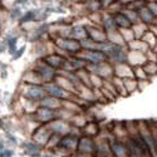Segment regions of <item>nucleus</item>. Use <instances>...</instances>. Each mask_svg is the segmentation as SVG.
Wrapping results in <instances>:
<instances>
[{
    "label": "nucleus",
    "mask_w": 157,
    "mask_h": 157,
    "mask_svg": "<svg viewBox=\"0 0 157 157\" xmlns=\"http://www.w3.org/2000/svg\"><path fill=\"white\" fill-rule=\"evenodd\" d=\"M35 19V11L34 10H30L28 13H25L24 17L20 19V24H24V23H28L30 20H34Z\"/></svg>",
    "instance_id": "nucleus-22"
},
{
    "label": "nucleus",
    "mask_w": 157,
    "mask_h": 157,
    "mask_svg": "<svg viewBox=\"0 0 157 157\" xmlns=\"http://www.w3.org/2000/svg\"><path fill=\"white\" fill-rule=\"evenodd\" d=\"M45 92L52 97V98H65L67 97V92L58 84H48L45 86Z\"/></svg>",
    "instance_id": "nucleus-6"
},
{
    "label": "nucleus",
    "mask_w": 157,
    "mask_h": 157,
    "mask_svg": "<svg viewBox=\"0 0 157 157\" xmlns=\"http://www.w3.org/2000/svg\"><path fill=\"white\" fill-rule=\"evenodd\" d=\"M137 14H138V19H140V21H141L142 24L147 25L148 28L156 24V19H157V18L155 17L153 13L147 8L146 4L143 5V6H141L140 9H137Z\"/></svg>",
    "instance_id": "nucleus-1"
},
{
    "label": "nucleus",
    "mask_w": 157,
    "mask_h": 157,
    "mask_svg": "<svg viewBox=\"0 0 157 157\" xmlns=\"http://www.w3.org/2000/svg\"><path fill=\"white\" fill-rule=\"evenodd\" d=\"M146 5H147V8L155 14V17L157 18V2H148Z\"/></svg>",
    "instance_id": "nucleus-23"
},
{
    "label": "nucleus",
    "mask_w": 157,
    "mask_h": 157,
    "mask_svg": "<svg viewBox=\"0 0 157 157\" xmlns=\"http://www.w3.org/2000/svg\"><path fill=\"white\" fill-rule=\"evenodd\" d=\"M127 62L132 68L135 67H143L145 63L147 62L146 53H141V52H135V50H129L127 54Z\"/></svg>",
    "instance_id": "nucleus-2"
},
{
    "label": "nucleus",
    "mask_w": 157,
    "mask_h": 157,
    "mask_svg": "<svg viewBox=\"0 0 157 157\" xmlns=\"http://www.w3.org/2000/svg\"><path fill=\"white\" fill-rule=\"evenodd\" d=\"M52 128H53V131L57 133H65L67 132V126H65L64 123H62V122H54L53 124H52Z\"/></svg>",
    "instance_id": "nucleus-21"
},
{
    "label": "nucleus",
    "mask_w": 157,
    "mask_h": 157,
    "mask_svg": "<svg viewBox=\"0 0 157 157\" xmlns=\"http://www.w3.org/2000/svg\"><path fill=\"white\" fill-rule=\"evenodd\" d=\"M59 44L64 50L69 52V53H77L81 49V43L78 40H73V39H62Z\"/></svg>",
    "instance_id": "nucleus-7"
},
{
    "label": "nucleus",
    "mask_w": 157,
    "mask_h": 157,
    "mask_svg": "<svg viewBox=\"0 0 157 157\" xmlns=\"http://www.w3.org/2000/svg\"><path fill=\"white\" fill-rule=\"evenodd\" d=\"M24 150L29 155H38L42 151V146L38 145V143H34V142H28L24 145Z\"/></svg>",
    "instance_id": "nucleus-18"
},
{
    "label": "nucleus",
    "mask_w": 157,
    "mask_h": 157,
    "mask_svg": "<svg viewBox=\"0 0 157 157\" xmlns=\"http://www.w3.org/2000/svg\"><path fill=\"white\" fill-rule=\"evenodd\" d=\"M128 47L131 48V50H135V52H141V53H147L150 50V48L143 43L141 39H135V40L129 42L128 43Z\"/></svg>",
    "instance_id": "nucleus-11"
},
{
    "label": "nucleus",
    "mask_w": 157,
    "mask_h": 157,
    "mask_svg": "<svg viewBox=\"0 0 157 157\" xmlns=\"http://www.w3.org/2000/svg\"><path fill=\"white\" fill-rule=\"evenodd\" d=\"M104 28H106L107 32H113V30L117 28L116 21H114V18L108 17L106 20H104Z\"/></svg>",
    "instance_id": "nucleus-20"
},
{
    "label": "nucleus",
    "mask_w": 157,
    "mask_h": 157,
    "mask_svg": "<svg viewBox=\"0 0 157 157\" xmlns=\"http://www.w3.org/2000/svg\"><path fill=\"white\" fill-rule=\"evenodd\" d=\"M25 96H27L29 99L33 101H39L44 98L45 96V89L40 86H29L28 89L25 90Z\"/></svg>",
    "instance_id": "nucleus-5"
},
{
    "label": "nucleus",
    "mask_w": 157,
    "mask_h": 157,
    "mask_svg": "<svg viewBox=\"0 0 157 157\" xmlns=\"http://www.w3.org/2000/svg\"><path fill=\"white\" fill-rule=\"evenodd\" d=\"M9 44V49H10V53H15V44H17V38H11L8 40Z\"/></svg>",
    "instance_id": "nucleus-24"
},
{
    "label": "nucleus",
    "mask_w": 157,
    "mask_h": 157,
    "mask_svg": "<svg viewBox=\"0 0 157 157\" xmlns=\"http://www.w3.org/2000/svg\"><path fill=\"white\" fill-rule=\"evenodd\" d=\"M83 59L87 60V62H90L94 65H98V64H102L104 60L107 59V56L101 50H88Z\"/></svg>",
    "instance_id": "nucleus-4"
},
{
    "label": "nucleus",
    "mask_w": 157,
    "mask_h": 157,
    "mask_svg": "<svg viewBox=\"0 0 157 157\" xmlns=\"http://www.w3.org/2000/svg\"><path fill=\"white\" fill-rule=\"evenodd\" d=\"M141 40L145 43L150 49H153L155 48V45H156V43H157V36L148 29L146 33H145V35L142 36V39Z\"/></svg>",
    "instance_id": "nucleus-14"
},
{
    "label": "nucleus",
    "mask_w": 157,
    "mask_h": 157,
    "mask_svg": "<svg viewBox=\"0 0 157 157\" xmlns=\"http://www.w3.org/2000/svg\"><path fill=\"white\" fill-rule=\"evenodd\" d=\"M131 29H132V32H133L135 38L142 39V36L145 35V33L148 30V27H147V25H145V24H142V23L140 21V23L132 25V28H131Z\"/></svg>",
    "instance_id": "nucleus-15"
},
{
    "label": "nucleus",
    "mask_w": 157,
    "mask_h": 157,
    "mask_svg": "<svg viewBox=\"0 0 157 157\" xmlns=\"http://www.w3.org/2000/svg\"><path fill=\"white\" fill-rule=\"evenodd\" d=\"M38 116L40 117L43 121H49V120H52L54 117V113H53V111H50L49 108H45L44 107V108L38 111Z\"/></svg>",
    "instance_id": "nucleus-19"
},
{
    "label": "nucleus",
    "mask_w": 157,
    "mask_h": 157,
    "mask_svg": "<svg viewBox=\"0 0 157 157\" xmlns=\"http://www.w3.org/2000/svg\"><path fill=\"white\" fill-rule=\"evenodd\" d=\"M77 147L79 150H82V151H84V152H93V151H96L97 145L93 143V141L89 140V138H82V140L78 141Z\"/></svg>",
    "instance_id": "nucleus-10"
},
{
    "label": "nucleus",
    "mask_w": 157,
    "mask_h": 157,
    "mask_svg": "<svg viewBox=\"0 0 157 157\" xmlns=\"http://www.w3.org/2000/svg\"><path fill=\"white\" fill-rule=\"evenodd\" d=\"M156 77H157V75H156Z\"/></svg>",
    "instance_id": "nucleus-35"
},
{
    "label": "nucleus",
    "mask_w": 157,
    "mask_h": 157,
    "mask_svg": "<svg viewBox=\"0 0 157 157\" xmlns=\"http://www.w3.org/2000/svg\"><path fill=\"white\" fill-rule=\"evenodd\" d=\"M2 148H3V143H2V142H0V150H2Z\"/></svg>",
    "instance_id": "nucleus-29"
},
{
    "label": "nucleus",
    "mask_w": 157,
    "mask_h": 157,
    "mask_svg": "<svg viewBox=\"0 0 157 157\" xmlns=\"http://www.w3.org/2000/svg\"><path fill=\"white\" fill-rule=\"evenodd\" d=\"M24 50H25V47H21V48L19 49V50H17V52H15V53H14V54H13V59H14V60H15V59H19V58H20V57L23 56V53H24Z\"/></svg>",
    "instance_id": "nucleus-25"
},
{
    "label": "nucleus",
    "mask_w": 157,
    "mask_h": 157,
    "mask_svg": "<svg viewBox=\"0 0 157 157\" xmlns=\"http://www.w3.org/2000/svg\"><path fill=\"white\" fill-rule=\"evenodd\" d=\"M36 73H38V75H39V77H42L43 79H45V81H50V79H53L54 75H56V73H54L53 68H50L49 65H47V64L42 65V67H39V68L36 69Z\"/></svg>",
    "instance_id": "nucleus-9"
},
{
    "label": "nucleus",
    "mask_w": 157,
    "mask_h": 157,
    "mask_svg": "<svg viewBox=\"0 0 157 157\" xmlns=\"http://www.w3.org/2000/svg\"><path fill=\"white\" fill-rule=\"evenodd\" d=\"M156 63H157V60H156Z\"/></svg>",
    "instance_id": "nucleus-34"
},
{
    "label": "nucleus",
    "mask_w": 157,
    "mask_h": 157,
    "mask_svg": "<svg viewBox=\"0 0 157 157\" xmlns=\"http://www.w3.org/2000/svg\"><path fill=\"white\" fill-rule=\"evenodd\" d=\"M34 157H39V156H34Z\"/></svg>",
    "instance_id": "nucleus-33"
},
{
    "label": "nucleus",
    "mask_w": 157,
    "mask_h": 157,
    "mask_svg": "<svg viewBox=\"0 0 157 157\" xmlns=\"http://www.w3.org/2000/svg\"><path fill=\"white\" fill-rule=\"evenodd\" d=\"M3 49H4L3 47H0V52H3Z\"/></svg>",
    "instance_id": "nucleus-31"
},
{
    "label": "nucleus",
    "mask_w": 157,
    "mask_h": 157,
    "mask_svg": "<svg viewBox=\"0 0 157 157\" xmlns=\"http://www.w3.org/2000/svg\"><path fill=\"white\" fill-rule=\"evenodd\" d=\"M44 157H54V156H52V155H45Z\"/></svg>",
    "instance_id": "nucleus-28"
},
{
    "label": "nucleus",
    "mask_w": 157,
    "mask_h": 157,
    "mask_svg": "<svg viewBox=\"0 0 157 157\" xmlns=\"http://www.w3.org/2000/svg\"><path fill=\"white\" fill-rule=\"evenodd\" d=\"M114 21H116V25L121 29H131L132 28V23H131V20L127 18V15L124 14V13H117V14L114 15Z\"/></svg>",
    "instance_id": "nucleus-8"
},
{
    "label": "nucleus",
    "mask_w": 157,
    "mask_h": 157,
    "mask_svg": "<svg viewBox=\"0 0 157 157\" xmlns=\"http://www.w3.org/2000/svg\"><path fill=\"white\" fill-rule=\"evenodd\" d=\"M109 147H111L113 157H129L127 145H126V143H123L122 141H118V140L113 141L109 145Z\"/></svg>",
    "instance_id": "nucleus-3"
},
{
    "label": "nucleus",
    "mask_w": 157,
    "mask_h": 157,
    "mask_svg": "<svg viewBox=\"0 0 157 157\" xmlns=\"http://www.w3.org/2000/svg\"><path fill=\"white\" fill-rule=\"evenodd\" d=\"M155 25H156V27H157V19H156V24H155Z\"/></svg>",
    "instance_id": "nucleus-32"
},
{
    "label": "nucleus",
    "mask_w": 157,
    "mask_h": 157,
    "mask_svg": "<svg viewBox=\"0 0 157 157\" xmlns=\"http://www.w3.org/2000/svg\"><path fill=\"white\" fill-rule=\"evenodd\" d=\"M13 156V151L8 150V151H3L2 153H0V157H11Z\"/></svg>",
    "instance_id": "nucleus-26"
},
{
    "label": "nucleus",
    "mask_w": 157,
    "mask_h": 157,
    "mask_svg": "<svg viewBox=\"0 0 157 157\" xmlns=\"http://www.w3.org/2000/svg\"><path fill=\"white\" fill-rule=\"evenodd\" d=\"M143 71L147 74L148 78L156 77L157 75V63L156 62H146L145 65H143Z\"/></svg>",
    "instance_id": "nucleus-17"
},
{
    "label": "nucleus",
    "mask_w": 157,
    "mask_h": 157,
    "mask_svg": "<svg viewBox=\"0 0 157 157\" xmlns=\"http://www.w3.org/2000/svg\"><path fill=\"white\" fill-rule=\"evenodd\" d=\"M2 126H3V122H2V121H0V128H2Z\"/></svg>",
    "instance_id": "nucleus-30"
},
{
    "label": "nucleus",
    "mask_w": 157,
    "mask_h": 157,
    "mask_svg": "<svg viewBox=\"0 0 157 157\" xmlns=\"http://www.w3.org/2000/svg\"><path fill=\"white\" fill-rule=\"evenodd\" d=\"M77 146H78V138L73 135H68L59 143V147H63V148H72V147H77Z\"/></svg>",
    "instance_id": "nucleus-13"
},
{
    "label": "nucleus",
    "mask_w": 157,
    "mask_h": 157,
    "mask_svg": "<svg viewBox=\"0 0 157 157\" xmlns=\"http://www.w3.org/2000/svg\"><path fill=\"white\" fill-rule=\"evenodd\" d=\"M45 64L47 65H49L50 68H59V67H62L63 65V62H64V59L62 58V57H59V56H50V57H48V58H45Z\"/></svg>",
    "instance_id": "nucleus-16"
},
{
    "label": "nucleus",
    "mask_w": 157,
    "mask_h": 157,
    "mask_svg": "<svg viewBox=\"0 0 157 157\" xmlns=\"http://www.w3.org/2000/svg\"><path fill=\"white\" fill-rule=\"evenodd\" d=\"M13 18H19L20 17V10L19 9H17V10H14V11H13Z\"/></svg>",
    "instance_id": "nucleus-27"
},
{
    "label": "nucleus",
    "mask_w": 157,
    "mask_h": 157,
    "mask_svg": "<svg viewBox=\"0 0 157 157\" xmlns=\"http://www.w3.org/2000/svg\"><path fill=\"white\" fill-rule=\"evenodd\" d=\"M96 155L97 157H112V151H111V147L107 145V143H99L97 145V148H96Z\"/></svg>",
    "instance_id": "nucleus-12"
}]
</instances>
